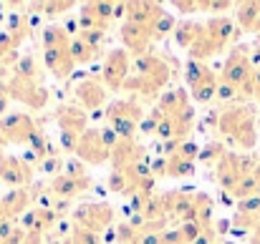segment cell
I'll list each match as a JSON object with an SVG mask.
<instances>
[{
	"label": "cell",
	"instance_id": "cell-1",
	"mask_svg": "<svg viewBox=\"0 0 260 244\" xmlns=\"http://www.w3.org/2000/svg\"><path fill=\"white\" fill-rule=\"evenodd\" d=\"M170 81V68H167V61L159 58V56H142L137 58L134 63V73L126 78L124 83V91H134L139 96H154L162 86H167Z\"/></svg>",
	"mask_w": 260,
	"mask_h": 244
},
{
	"label": "cell",
	"instance_id": "cell-2",
	"mask_svg": "<svg viewBox=\"0 0 260 244\" xmlns=\"http://www.w3.org/2000/svg\"><path fill=\"white\" fill-rule=\"evenodd\" d=\"M142 116H144V108L134 98H119V101L109 103V108H106V118L111 124V131L119 139H134V131L139 129Z\"/></svg>",
	"mask_w": 260,
	"mask_h": 244
},
{
	"label": "cell",
	"instance_id": "cell-3",
	"mask_svg": "<svg viewBox=\"0 0 260 244\" xmlns=\"http://www.w3.org/2000/svg\"><path fill=\"white\" fill-rule=\"evenodd\" d=\"M116 141H119V136L111 129H91L81 136V141L76 146V154H79L81 161L99 166L104 161H111V149H114Z\"/></svg>",
	"mask_w": 260,
	"mask_h": 244
},
{
	"label": "cell",
	"instance_id": "cell-4",
	"mask_svg": "<svg viewBox=\"0 0 260 244\" xmlns=\"http://www.w3.org/2000/svg\"><path fill=\"white\" fill-rule=\"evenodd\" d=\"M220 131L228 134L240 146L250 149L255 144V126H253V111L250 108H230L220 113Z\"/></svg>",
	"mask_w": 260,
	"mask_h": 244
},
{
	"label": "cell",
	"instance_id": "cell-5",
	"mask_svg": "<svg viewBox=\"0 0 260 244\" xmlns=\"http://www.w3.org/2000/svg\"><path fill=\"white\" fill-rule=\"evenodd\" d=\"M56 121L61 129V146L76 154V146L86 134V111L81 106H61Z\"/></svg>",
	"mask_w": 260,
	"mask_h": 244
},
{
	"label": "cell",
	"instance_id": "cell-6",
	"mask_svg": "<svg viewBox=\"0 0 260 244\" xmlns=\"http://www.w3.org/2000/svg\"><path fill=\"white\" fill-rule=\"evenodd\" d=\"M184 78H187V86H189V93L194 101L200 103H207L217 96V86H220V78L202 63V61H189L184 66Z\"/></svg>",
	"mask_w": 260,
	"mask_h": 244
},
{
	"label": "cell",
	"instance_id": "cell-7",
	"mask_svg": "<svg viewBox=\"0 0 260 244\" xmlns=\"http://www.w3.org/2000/svg\"><path fill=\"white\" fill-rule=\"evenodd\" d=\"M8 96L20 101L30 111H38L48 103V91L41 83V78H28V76H18V73H13V78L8 81Z\"/></svg>",
	"mask_w": 260,
	"mask_h": 244
},
{
	"label": "cell",
	"instance_id": "cell-8",
	"mask_svg": "<svg viewBox=\"0 0 260 244\" xmlns=\"http://www.w3.org/2000/svg\"><path fill=\"white\" fill-rule=\"evenodd\" d=\"M0 134H3V139L8 141V144H15V146H28L33 139H36V134H38V126H36V121L30 118V113H5L3 118H0Z\"/></svg>",
	"mask_w": 260,
	"mask_h": 244
},
{
	"label": "cell",
	"instance_id": "cell-9",
	"mask_svg": "<svg viewBox=\"0 0 260 244\" xmlns=\"http://www.w3.org/2000/svg\"><path fill=\"white\" fill-rule=\"evenodd\" d=\"M129 53L124 48H116V51H109V56L104 58L101 63V81L109 91H121L126 78L132 76L129 73Z\"/></svg>",
	"mask_w": 260,
	"mask_h": 244
},
{
	"label": "cell",
	"instance_id": "cell-10",
	"mask_svg": "<svg viewBox=\"0 0 260 244\" xmlns=\"http://www.w3.org/2000/svg\"><path fill=\"white\" fill-rule=\"evenodd\" d=\"M43 68L48 73H53L56 78H69L76 68L74 58H71V38L61 40V43H51L43 46Z\"/></svg>",
	"mask_w": 260,
	"mask_h": 244
},
{
	"label": "cell",
	"instance_id": "cell-11",
	"mask_svg": "<svg viewBox=\"0 0 260 244\" xmlns=\"http://www.w3.org/2000/svg\"><path fill=\"white\" fill-rule=\"evenodd\" d=\"M222 83H230L233 88H238V93L240 91H250L253 88V81H255V76H253V71H250V61H248V56H245V51L243 48H238V51H233L230 53V58L225 61V68H222Z\"/></svg>",
	"mask_w": 260,
	"mask_h": 244
},
{
	"label": "cell",
	"instance_id": "cell-12",
	"mask_svg": "<svg viewBox=\"0 0 260 244\" xmlns=\"http://www.w3.org/2000/svg\"><path fill=\"white\" fill-rule=\"evenodd\" d=\"M114 219V209L109 204H101V201H91V204H81L74 214V224L88 229L93 234H101Z\"/></svg>",
	"mask_w": 260,
	"mask_h": 244
},
{
	"label": "cell",
	"instance_id": "cell-13",
	"mask_svg": "<svg viewBox=\"0 0 260 244\" xmlns=\"http://www.w3.org/2000/svg\"><path fill=\"white\" fill-rule=\"evenodd\" d=\"M33 179V166L20 159V156H10V154H0V181L8 186H20L25 189Z\"/></svg>",
	"mask_w": 260,
	"mask_h": 244
},
{
	"label": "cell",
	"instance_id": "cell-14",
	"mask_svg": "<svg viewBox=\"0 0 260 244\" xmlns=\"http://www.w3.org/2000/svg\"><path fill=\"white\" fill-rule=\"evenodd\" d=\"M144 161V149L137 139H119L111 149V166L114 171H124L129 166Z\"/></svg>",
	"mask_w": 260,
	"mask_h": 244
},
{
	"label": "cell",
	"instance_id": "cell-15",
	"mask_svg": "<svg viewBox=\"0 0 260 244\" xmlns=\"http://www.w3.org/2000/svg\"><path fill=\"white\" fill-rule=\"evenodd\" d=\"M121 40H124V51L126 53H134V56H147V48L149 43L154 40L152 38V30L149 25H139V23H124L121 25Z\"/></svg>",
	"mask_w": 260,
	"mask_h": 244
},
{
	"label": "cell",
	"instance_id": "cell-16",
	"mask_svg": "<svg viewBox=\"0 0 260 244\" xmlns=\"http://www.w3.org/2000/svg\"><path fill=\"white\" fill-rule=\"evenodd\" d=\"M109 88L104 86L101 78H84V81L76 86V101H79V106L84 108V111H96V108H101L104 103H106V93Z\"/></svg>",
	"mask_w": 260,
	"mask_h": 244
},
{
	"label": "cell",
	"instance_id": "cell-17",
	"mask_svg": "<svg viewBox=\"0 0 260 244\" xmlns=\"http://www.w3.org/2000/svg\"><path fill=\"white\" fill-rule=\"evenodd\" d=\"M124 13L129 23H139V25H152L165 8L159 3H124Z\"/></svg>",
	"mask_w": 260,
	"mask_h": 244
},
{
	"label": "cell",
	"instance_id": "cell-18",
	"mask_svg": "<svg viewBox=\"0 0 260 244\" xmlns=\"http://www.w3.org/2000/svg\"><path fill=\"white\" fill-rule=\"evenodd\" d=\"M202 33H205V23H192V20L179 23V25L174 28V38H177V43H179L182 48H187V51H192V46L202 38Z\"/></svg>",
	"mask_w": 260,
	"mask_h": 244
},
{
	"label": "cell",
	"instance_id": "cell-19",
	"mask_svg": "<svg viewBox=\"0 0 260 244\" xmlns=\"http://www.w3.org/2000/svg\"><path fill=\"white\" fill-rule=\"evenodd\" d=\"M30 199H33V194H30L28 189H15V191H10V194L0 196L3 209H5V214H8L10 219H13V217H18V214H23V209L30 204Z\"/></svg>",
	"mask_w": 260,
	"mask_h": 244
},
{
	"label": "cell",
	"instance_id": "cell-20",
	"mask_svg": "<svg viewBox=\"0 0 260 244\" xmlns=\"http://www.w3.org/2000/svg\"><path fill=\"white\" fill-rule=\"evenodd\" d=\"M99 51H101V48H96V46L86 43L81 35L71 38V58H74L76 66H86V63H91V61L99 56Z\"/></svg>",
	"mask_w": 260,
	"mask_h": 244
},
{
	"label": "cell",
	"instance_id": "cell-21",
	"mask_svg": "<svg viewBox=\"0 0 260 244\" xmlns=\"http://www.w3.org/2000/svg\"><path fill=\"white\" fill-rule=\"evenodd\" d=\"M174 28H177V25H174L172 15H170L167 10H165V13H162V15L149 25V30H152V38H154V40H162L167 33H174Z\"/></svg>",
	"mask_w": 260,
	"mask_h": 244
},
{
	"label": "cell",
	"instance_id": "cell-22",
	"mask_svg": "<svg viewBox=\"0 0 260 244\" xmlns=\"http://www.w3.org/2000/svg\"><path fill=\"white\" fill-rule=\"evenodd\" d=\"M238 10V20L243 23V28H255V23L260 20V3H245Z\"/></svg>",
	"mask_w": 260,
	"mask_h": 244
},
{
	"label": "cell",
	"instance_id": "cell-23",
	"mask_svg": "<svg viewBox=\"0 0 260 244\" xmlns=\"http://www.w3.org/2000/svg\"><path fill=\"white\" fill-rule=\"evenodd\" d=\"M74 3H38L33 5V10H43L46 18H56V15H63L66 10H71Z\"/></svg>",
	"mask_w": 260,
	"mask_h": 244
},
{
	"label": "cell",
	"instance_id": "cell-24",
	"mask_svg": "<svg viewBox=\"0 0 260 244\" xmlns=\"http://www.w3.org/2000/svg\"><path fill=\"white\" fill-rule=\"evenodd\" d=\"M225 156V149L220 146V144H207L202 151H200V161H205V164H220V159Z\"/></svg>",
	"mask_w": 260,
	"mask_h": 244
},
{
	"label": "cell",
	"instance_id": "cell-25",
	"mask_svg": "<svg viewBox=\"0 0 260 244\" xmlns=\"http://www.w3.org/2000/svg\"><path fill=\"white\" fill-rule=\"evenodd\" d=\"M159 244H187V242H184L182 232L177 229V232H167V234H159Z\"/></svg>",
	"mask_w": 260,
	"mask_h": 244
},
{
	"label": "cell",
	"instance_id": "cell-26",
	"mask_svg": "<svg viewBox=\"0 0 260 244\" xmlns=\"http://www.w3.org/2000/svg\"><path fill=\"white\" fill-rule=\"evenodd\" d=\"M174 8L189 15V13H194V10H205V3H174Z\"/></svg>",
	"mask_w": 260,
	"mask_h": 244
},
{
	"label": "cell",
	"instance_id": "cell-27",
	"mask_svg": "<svg viewBox=\"0 0 260 244\" xmlns=\"http://www.w3.org/2000/svg\"><path fill=\"white\" fill-rule=\"evenodd\" d=\"M235 93H238V88H233L230 83L220 81V86H217V98H233Z\"/></svg>",
	"mask_w": 260,
	"mask_h": 244
},
{
	"label": "cell",
	"instance_id": "cell-28",
	"mask_svg": "<svg viewBox=\"0 0 260 244\" xmlns=\"http://www.w3.org/2000/svg\"><path fill=\"white\" fill-rule=\"evenodd\" d=\"M8 98H10V96H0V118L5 116V108H8Z\"/></svg>",
	"mask_w": 260,
	"mask_h": 244
},
{
	"label": "cell",
	"instance_id": "cell-29",
	"mask_svg": "<svg viewBox=\"0 0 260 244\" xmlns=\"http://www.w3.org/2000/svg\"><path fill=\"white\" fill-rule=\"evenodd\" d=\"M5 146H8V141H5V139H3V134H0V154H3V149H5Z\"/></svg>",
	"mask_w": 260,
	"mask_h": 244
}]
</instances>
